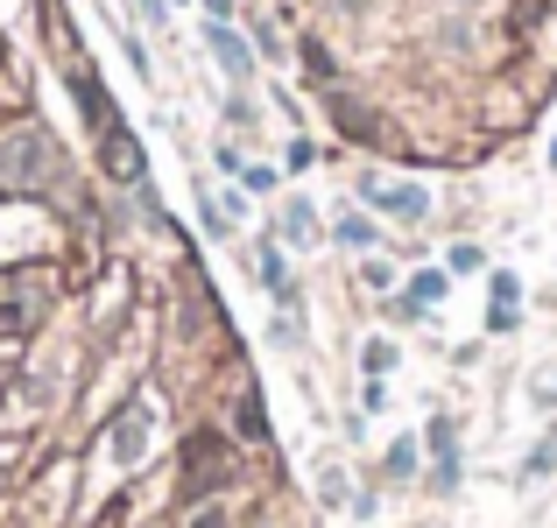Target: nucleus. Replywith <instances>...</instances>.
Here are the masks:
<instances>
[{
	"label": "nucleus",
	"mask_w": 557,
	"mask_h": 528,
	"mask_svg": "<svg viewBox=\"0 0 557 528\" xmlns=\"http://www.w3.org/2000/svg\"><path fill=\"white\" fill-rule=\"evenodd\" d=\"M57 184V149L42 127H8L0 135V190H42Z\"/></svg>",
	"instance_id": "f257e3e1"
},
{
	"label": "nucleus",
	"mask_w": 557,
	"mask_h": 528,
	"mask_svg": "<svg viewBox=\"0 0 557 528\" xmlns=\"http://www.w3.org/2000/svg\"><path fill=\"white\" fill-rule=\"evenodd\" d=\"M50 311V289L36 275H0V331H36Z\"/></svg>",
	"instance_id": "f03ea898"
},
{
	"label": "nucleus",
	"mask_w": 557,
	"mask_h": 528,
	"mask_svg": "<svg viewBox=\"0 0 557 528\" xmlns=\"http://www.w3.org/2000/svg\"><path fill=\"white\" fill-rule=\"evenodd\" d=\"M99 163L121 176V184H141V149H135V135H127L121 121H107V127H99Z\"/></svg>",
	"instance_id": "7ed1b4c3"
},
{
	"label": "nucleus",
	"mask_w": 557,
	"mask_h": 528,
	"mask_svg": "<svg viewBox=\"0 0 557 528\" xmlns=\"http://www.w3.org/2000/svg\"><path fill=\"white\" fill-rule=\"evenodd\" d=\"M113 458H121V465L149 458V402H127L121 408V423H113Z\"/></svg>",
	"instance_id": "20e7f679"
},
{
	"label": "nucleus",
	"mask_w": 557,
	"mask_h": 528,
	"mask_svg": "<svg viewBox=\"0 0 557 528\" xmlns=\"http://www.w3.org/2000/svg\"><path fill=\"white\" fill-rule=\"evenodd\" d=\"M205 42H212V56H219V71H226V78H233V85H247V78H255V50H247V42H240V36H233V28H226V22H219V14H212V28H205Z\"/></svg>",
	"instance_id": "39448f33"
},
{
	"label": "nucleus",
	"mask_w": 557,
	"mask_h": 528,
	"mask_svg": "<svg viewBox=\"0 0 557 528\" xmlns=\"http://www.w3.org/2000/svg\"><path fill=\"white\" fill-rule=\"evenodd\" d=\"M368 198H374L388 218H423V212H431V190H423V184H381V176H374Z\"/></svg>",
	"instance_id": "423d86ee"
},
{
	"label": "nucleus",
	"mask_w": 557,
	"mask_h": 528,
	"mask_svg": "<svg viewBox=\"0 0 557 528\" xmlns=\"http://www.w3.org/2000/svg\"><path fill=\"white\" fill-rule=\"evenodd\" d=\"M219 473H226V451H219V437H198V444H190V493H205Z\"/></svg>",
	"instance_id": "0eeeda50"
},
{
	"label": "nucleus",
	"mask_w": 557,
	"mask_h": 528,
	"mask_svg": "<svg viewBox=\"0 0 557 528\" xmlns=\"http://www.w3.org/2000/svg\"><path fill=\"white\" fill-rule=\"evenodd\" d=\"M423 444L437 451V479H445V487H451V479H459V430H451V423L437 416L431 430H423Z\"/></svg>",
	"instance_id": "6e6552de"
},
{
	"label": "nucleus",
	"mask_w": 557,
	"mask_h": 528,
	"mask_svg": "<svg viewBox=\"0 0 557 528\" xmlns=\"http://www.w3.org/2000/svg\"><path fill=\"white\" fill-rule=\"evenodd\" d=\"M522 311V282L516 275H494V303H487V331H508Z\"/></svg>",
	"instance_id": "1a4fd4ad"
},
{
	"label": "nucleus",
	"mask_w": 557,
	"mask_h": 528,
	"mask_svg": "<svg viewBox=\"0 0 557 528\" xmlns=\"http://www.w3.org/2000/svg\"><path fill=\"white\" fill-rule=\"evenodd\" d=\"M283 232H289V247H311L318 240V212H311V204H283Z\"/></svg>",
	"instance_id": "9d476101"
},
{
	"label": "nucleus",
	"mask_w": 557,
	"mask_h": 528,
	"mask_svg": "<svg viewBox=\"0 0 557 528\" xmlns=\"http://www.w3.org/2000/svg\"><path fill=\"white\" fill-rule=\"evenodd\" d=\"M261 282H269L283 303H297V289H289V268H283V247H275V240L261 247Z\"/></svg>",
	"instance_id": "9b49d317"
},
{
	"label": "nucleus",
	"mask_w": 557,
	"mask_h": 528,
	"mask_svg": "<svg viewBox=\"0 0 557 528\" xmlns=\"http://www.w3.org/2000/svg\"><path fill=\"white\" fill-rule=\"evenodd\" d=\"M437 297H445V275H417V289H409V311H423V303H437Z\"/></svg>",
	"instance_id": "f8f14e48"
},
{
	"label": "nucleus",
	"mask_w": 557,
	"mask_h": 528,
	"mask_svg": "<svg viewBox=\"0 0 557 528\" xmlns=\"http://www.w3.org/2000/svg\"><path fill=\"white\" fill-rule=\"evenodd\" d=\"M388 473H395V479H409V473H417V444H409V437L388 451Z\"/></svg>",
	"instance_id": "ddd939ff"
},
{
	"label": "nucleus",
	"mask_w": 557,
	"mask_h": 528,
	"mask_svg": "<svg viewBox=\"0 0 557 528\" xmlns=\"http://www.w3.org/2000/svg\"><path fill=\"white\" fill-rule=\"evenodd\" d=\"M339 240L346 247H374V226H368V218H339Z\"/></svg>",
	"instance_id": "4468645a"
},
{
	"label": "nucleus",
	"mask_w": 557,
	"mask_h": 528,
	"mask_svg": "<svg viewBox=\"0 0 557 528\" xmlns=\"http://www.w3.org/2000/svg\"><path fill=\"white\" fill-rule=\"evenodd\" d=\"M318 493H325V501L339 507V501H346V493H354V487H346V473H332V465H325V473H318Z\"/></svg>",
	"instance_id": "2eb2a0df"
},
{
	"label": "nucleus",
	"mask_w": 557,
	"mask_h": 528,
	"mask_svg": "<svg viewBox=\"0 0 557 528\" xmlns=\"http://www.w3.org/2000/svg\"><path fill=\"white\" fill-rule=\"evenodd\" d=\"M388 366H395V345H388V339H374V345H368V374L381 380V374H388Z\"/></svg>",
	"instance_id": "dca6fc26"
},
{
	"label": "nucleus",
	"mask_w": 557,
	"mask_h": 528,
	"mask_svg": "<svg viewBox=\"0 0 557 528\" xmlns=\"http://www.w3.org/2000/svg\"><path fill=\"white\" fill-rule=\"evenodd\" d=\"M240 430H247V437L269 430V423H261V402H255V394H240Z\"/></svg>",
	"instance_id": "f3484780"
},
{
	"label": "nucleus",
	"mask_w": 557,
	"mask_h": 528,
	"mask_svg": "<svg viewBox=\"0 0 557 528\" xmlns=\"http://www.w3.org/2000/svg\"><path fill=\"white\" fill-rule=\"evenodd\" d=\"M190 528H226V515H198V521H190Z\"/></svg>",
	"instance_id": "a211bd4d"
},
{
	"label": "nucleus",
	"mask_w": 557,
	"mask_h": 528,
	"mask_svg": "<svg viewBox=\"0 0 557 528\" xmlns=\"http://www.w3.org/2000/svg\"><path fill=\"white\" fill-rule=\"evenodd\" d=\"M550 169H557V141H550Z\"/></svg>",
	"instance_id": "6ab92c4d"
}]
</instances>
